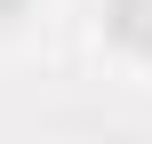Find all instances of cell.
I'll return each instance as SVG.
<instances>
[{"instance_id":"cell-1","label":"cell","mask_w":152,"mask_h":144,"mask_svg":"<svg viewBox=\"0 0 152 144\" xmlns=\"http://www.w3.org/2000/svg\"><path fill=\"white\" fill-rule=\"evenodd\" d=\"M120 8H128L120 32H128V40H152V0H120Z\"/></svg>"},{"instance_id":"cell-2","label":"cell","mask_w":152,"mask_h":144,"mask_svg":"<svg viewBox=\"0 0 152 144\" xmlns=\"http://www.w3.org/2000/svg\"><path fill=\"white\" fill-rule=\"evenodd\" d=\"M8 8H16V0H0V16H8Z\"/></svg>"}]
</instances>
